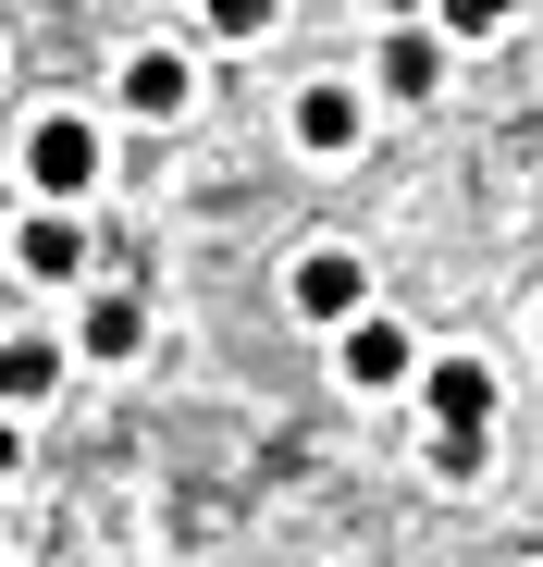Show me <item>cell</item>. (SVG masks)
<instances>
[{
  "label": "cell",
  "mask_w": 543,
  "mask_h": 567,
  "mask_svg": "<svg viewBox=\"0 0 543 567\" xmlns=\"http://www.w3.org/2000/svg\"><path fill=\"white\" fill-rule=\"evenodd\" d=\"M50 383H62V346H50V333L0 346V395H50Z\"/></svg>",
  "instance_id": "9"
},
{
  "label": "cell",
  "mask_w": 543,
  "mask_h": 567,
  "mask_svg": "<svg viewBox=\"0 0 543 567\" xmlns=\"http://www.w3.org/2000/svg\"><path fill=\"white\" fill-rule=\"evenodd\" d=\"M297 309H309V321H346V309H358V259H346V247L297 259Z\"/></svg>",
  "instance_id": "6"
},
{
  "label": "cell",
  "mask_w": 543,
  "mask_h": 567,
  "mask_svg": "<svg viewBox=\"0 0 543 567\" xmlns=\"http://www.w3.org/2000/svg\"><path fill=\"white\" fill-rule=\"evenodd\" d=\"M482 456H494L482 432H432V468H444V482H470V468H482Z\"/></svg>",
  "instance_id": "12"
},
{
  "label": "cell",
  "mask_w": 543,
  "mask_h": 567,
  "mask_svg": "<svg viewBox=\"0 0 543 567\" xmlns=\"http://www.w3.org/2000/svg\"><path fill=\"white\" fill-rule=\"evenodd\" d=\"M420 395H432L444 432H482V420H494V370H482V358H432V383H420Z\"/></svg>",
  "instance_id": "2"
},
{
  "label": "cell",
  "mask_w": 543,
  "mask_h": 567,
  "mask_svg": "<svg viewBox=\"0 0 543 567\" xmlns=\"http://www.w3.org/2000/svg\"><path fill=\"white\" fill-rule=\"evenodd\" d=\"M13 259H25L38 284H74V271H86V235H74V223L50 210V223H25V235H13Z\"/></svg>",
  "instance_id": "7"
},
{
  "label": "cell",
  "mask_w": 543,
  "mask_h": 567,
  "mask_svg": "<svg viewBox=\"0 0 543 567\" xmlns=\"http://www.w3.org/2000/svg\"><path fill=\"white\" fill-rule=\"evenodd\" d=\"M506 13H519V0H444V25H458V38H494Z\"/></svg>",
  "instance_id": "13"
},
{
  "label": "cell",
  "mask_w": 543,
  "mask_h": 567,
  "mask_svg": "<svg viewBox=\"0 0 543 567\" xmlns=\"http://www.w3.org/2000/svg\"><path fill=\"white\" fill-rule=\"evenodd\" d=\"M346 383H358V395L408 383V333H396V321H346Z\"/></svg>",
  "instance_id": "3"
},
{
  "label": "cell",
  "mask_w": 543,
  "mask_h": 567,
  "mask_svg": "<svg viewBox=\"0 0 543 567\" xmlns=\"http://www.w3.org/2000/svg\"><path fill=\"white\" fill-rule=\"evenodd\" d=\"M358 124H371V112H358L346 86H309V100H297V148H321V161H346V148H358Z\"/></svg>",
  "instance_id": "5"
},
{
  "label": "cell",
  "mask_w": 543,
  "mask_h": 567,
  "mask_svg": "<svg viewBox=\"0 0 543 567\" xmlns=\"http://www.w3.org/2000/svg\"><path fill=\"white\" fill-rule=\"evenodd\" d=\"M25 173H38V198H86V185H100V124L38 112L25 124Z\"/></svg>",
  "instance_id": "1"
},
{
  "label": "cell",
  "mask_w": 543,
  "mask_h": 567,
  "mask_svg": "<svg viewBox=\"0 0 543 567\" xmlns=\"http://www.w3.org/2000/svg\"><path fill=\"white\" fill-rule=\"evenodd\" d=\"M124 100H136L148 124H173V112H186V100H198V74H186V62H173V50H136V62H124Z\"/></svg>",
  "instance_id": "4"
},
{
  "label": "cell",
  "mask_w": 543,
  "mask_h": 567,
  "mask_svg": "<svg viewBox=\"0 0 543 567\" xmlns=\"http://www.w3.org/2000/svg\"><path fill=\"white\" fill-rule=\"evenodd\" d=\"M432 74H444V50H432V38H383V86H396V100H420Z\"/></svg>",
  "instance_id": "10"
},
{
  "label": "cell",
  "mask_w": 543,
  "mask_h": 567,
  "mask_svg": "<svg viewBox=\"0 0 543 567\" xmlns=\"http://www.w3.org/2000/svg\"><path fill=\"white\" fill-rule=\"evenodd\" d=\"M13 456H25V432H13V420H0V468H13Z\"/></svg>",
  "instance_id": "14"
},
{
  "label": "cell",
  "mask_w": 543,
  "mask_h": 567,
  "mask_svg": "<svg viewBox=\"0 0 543 567\" xmlns=\"http://www.w3.org/2000/svg\"><path fill=\"white\" fill-rule=\"evenodd\" d=\"M74 346H86V358H136V346H148V309H136V297H100V309L74 321Z\"/></svg>",
  "instance_id": "8"
},
{
  "label": "cell",
  "mask_w": 543,
  "mask_h": 567,
  "mask_svg": "<svg viewBox=\"0 0 543 567\" xmlns=\"http://www.w3.org/2000/svg\"><path fill=\"white\" fill-rule=\"evenodd\" d=\"M211 38H272V0H198Z\"/></svg>",
  "instance_id": "11"
}]
</instances>
